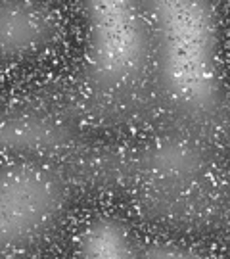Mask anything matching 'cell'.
Instances as JSON below:
<instances>
[{"label": "cell", "mask_w": 230, "mask_h": 259, "mask_svg": "<svg viewBox=\"0 0 230 259\" xmlns=\"http://www.w3.org/2000/svg\"><path fill=\"white\" fill-rule=\"evenodd\" d=\"M152 62L161 91L190 113L211 110L221 96L219 21L209 2H148Z\"/></svg>", "instance_id": "1"}, {"label": "cell", "mask_w": 230, "mask_h": 259, "mask_svg": "<svg viewBox=\"0 0 230 259\" xmlns=\"http://www.w3.org/2000/svg\"><path fill=\"white\" fill-rule=\"evenodd\" d=\"M84 67L96 87L123 91L152 64V29L144 4H84Z\"/></svg>", "instance_id": "2"}, {"label": "cell", "mask_w": 230, "mask_h": 259, "mask_svg": "<svg viewBox=\"0 0 230 259\" xmlns=\"http://www.w3.org/2000/svg\"><path fill=\"white\" fill-rule=\"evenodd\" d=\"M69 188L62 173L40 161L0 165V257L23 253L54 229Z\"/></svg>", "instance_id": "3"}, {"label": "cell", "mask_w": 230, "mask_h": 259, "mask_svg": "<svg viewBox=\"0 0 230 259\" xmlns=\"http://www.w3.org/2000/svg\"><path fill=\"white\" fill-rule=\"evenodd\" d=\"M58 19L40 2H0V62H19L54 42Z\"/></svg>", "instance_id": "4"}, {"label": "cell", "mask_w": 230, "mask_h": 259, "mask_svg": "<svg viewBox=\"0 0 230 259\" xmlns=\"http://www.w3.org/2000/svg\"><path fill=\"white\" fill-rule=\"evenodd\" d=\"M79 259H144V251L130 231L115 217L88 221L77 238Z\"/></svg>", "instance_id": "5"}, {"label": "cell", "mask_w": 230, "mask_h": 259, "mask_svg": "<svg viewBox=\"0 0 230 259\" xmlns=\"http://www.w3.org/2000/svg\"><path fill=\"white\" fill-rule=\"evenodd\" d=\"M144 259H207L200 251L173 242H154L142 248Z\"/></svg>", "instance_id": "6"}, {"label": "cell", "mask_w": 230, "mask_h": 259, "mask_svg": "<svg viewBox=\"0 0 230 259\" xmlns=\"http://www.w3.org/2000/svg\"><path fill=\"white\" fill-rule=\"evenodd\" d=\"M0 259H38V257H33V255H29L27 251H23V253H14V255H6V257H0Z\"/></svg>", "instance_id": "7"}]
</instances>
